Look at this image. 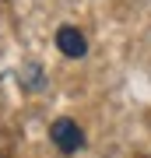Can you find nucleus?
<instances>
[{
    "label": "nucleus",
    "instance_id": "nucleus-3",
    "mask_svg": "<svg viewBox=\"0 0 151 158\" xmlns=\"http://www.w3.org/2000/svg\"><path fill=\"white\" fill-rule=\"evenodd\" d=\"M18 85L21 88H39L42 85V67L39 63H25V67L18 70Z\"/></svg>",
    "mask_w": 151,
    "mask_h": 158
},
{
    "label": "nucleus",
    "instance_id": "nucleus-4",
    "mask_svg": "<svg viewBox=\"0 0 151 158\" xmlns=\"http://www.w3.org/2000/svg\"><path fill=\"white\" fill-rule=\"evenodd\" d=\"M7 155H11V141H7L4 134H0V158H7Z\"/></svg>",
    "mask_w": 151,
    "mask_h": 158
},
{
    "label": "nucleus",
    "instance_id": "nucleus-2",
    "mask_svg": "<svg viewBox=\"0 0 151 158\" xmlns=\"http://www.w3.org/2000/svg\"><path fill=\"white\" fill-rule=\"evenodd\" d=\"M56 49L63 53V56H70V60H78L88 53V39H84V32L81 28H74V25H63L60 32H56Z\"/></svg>",
    "mask_w": 151,
    "mask_h": 158
},
{
    "label": "nucleus",
    "instance_id": "nucleus-1",
    "mask_svg": "<svg viewBox=\"0 0 151 158\" xmlns=\"http://www.w3.org/2000/svg\"><path fill=\"white\" fill-rule=\"evenodd\" d=\"M49 141L56 144V151L74 155V151H81V148H84V134H81V127L74 123V119L60 116V119L49 127Z\"/></svg>",
    "mask_w": 151,
    "mask_h": 158
}]
</instances>
